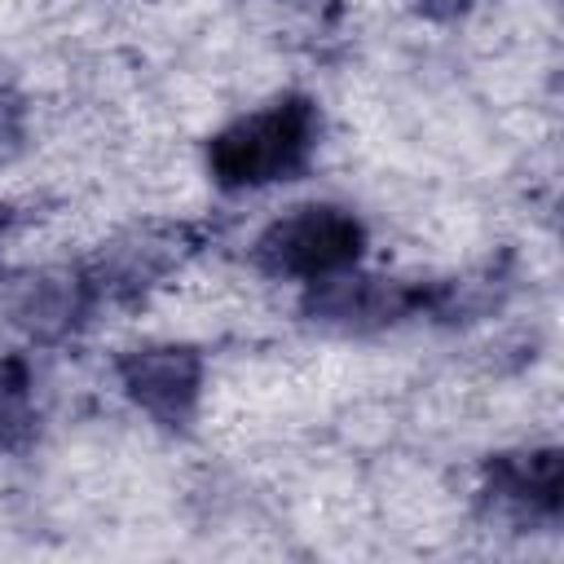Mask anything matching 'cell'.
Here are the masks:
<instances>
[{
    "mask_svg": "<svg viewBox=\"0 0 564 564\" xmlns=\"http://www.w3.org/2000/svg\"><path fill=\"white\" fill-rule=\"evenodd\" d=\"M322 115L308 97H278L229 128H220L207 145L212 181L225 189H264L291 181L317 154Z\"/></svg>",
    "mask_w": 564,
    "mask_h": 564,
    "instance_id": "cell-1",
    "label": "cell"
},
{
    "mask_svg": "<svg viewBox=\"0 0 564 564\" xmlns=\"http://www.w3.org/2000/svg\"><path fill=\"white\" fill-rule=\"evenodd\" d=\"M366 247V229L348 207L335 203H304L278 216L260 242H256V264L273 278H295V282H326L344 269L357 264Z\"/></svg>",
    "mask_w": 564,
    "mask_h": 564,
    "instance_id": "cell-2",
    "label": "cell"
},
{
    "mask_svg": "<svg viewBox=\"0 0 564 564\" xmlns=\"http://www.w3.org/2000/svg\"><path fill=\"white\" fill-rule=\"evenodd\" d=\"M441 304H445V286H414V282L366 278V273L344 269L326 282H313L308 313L339 330H379V326H397L423 308L441 313Z\"/></svg>",
    "mask_w": 564,
    "mask_h": 564,
    "instance_id": "cell-3",
    "label": "cell"
},
{
    "mask_svg": "<svg viewBox=\"0 0 564 564\" xmlns=\"http://www.w3.org/2000/svg\"><path fill=\"white\" fill-rule=\"evenodd\" d=\"M119 388L163 427H185L203 397V361L176 344L132 348L119 361Z\"/></svg>",
    "mask_w": 564,
    "mask_h": 564,
    "instance_id": "cell-4",
    "label": "cell"
},
{
    "mask_svg": "<svg viewBox=\"0 0 564 564\" xmlns=\"http://www.w3.org/2000/svg\"><path fill=\"white\" fill-rule=\"evenodd\" d=\"M485 494L494 507L520 516V520H560L564 507V467L560 449H524V454H502L485 471Z\"/></svg>",
    "mask_w": 564,
    "mask_h": 564,
    "instance_id": "cell-5",
    "label": "cell"
},
{
    "mask_svg": "<svg viewBox=\"0 0 564 564\" xmlns=\"http://www.w3.org/2000/svg\"><path fill=\"white\" fill-rule=\"evenodd\" d=\"M22 388H26V375H22V366H18V361H0V414L9 410V401H13Z\"/></svg>",
    "mask_w": 564,
    "mask_h": 564,
    "instance_id": "cell-6",
    "label": "cell"
},
{
    "mask_svg": "<svg viewBox=\"0 0 564 564\" xmlns=\"http://www.w3.org/2000/svg\"><path fill=\"white\" fill-rule=\"evenodd\" d=\"M0 229H4V216H0Z\"/></svg>",
    "mask_w": 564,
    "mask_h": 564,
    "instance_id": "cell-7",
    "label": "cell"
}]
</instances>
